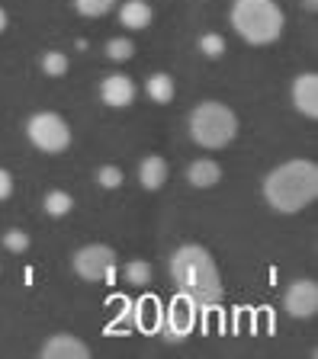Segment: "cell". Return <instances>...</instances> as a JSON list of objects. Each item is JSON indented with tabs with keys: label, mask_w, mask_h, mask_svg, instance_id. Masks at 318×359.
<instances>
[{
	"label": "cell",
	"mask_w": 318,
	"mask_h": 359,
	"mask_svg": "<svg viewBox=\"0 0 318 359\" xmlns=\"http://www.w3.org/2000/svg\"><path fill=\"white\" fill-rule=\"evenodd\" d=\"M116 0H74V10L81 16H87V20H100V16L113 13Z\"/></svg>",
	"instance_id": "cell-18"
},
{
	"label": "cell",
	"mask_w": 318,
	"mask_h": 359,
	"mask_svg": "<svg viewBox=\"0 0 318 359\" xmlns=\"http://www.w3.org/2000/svg\"><path fill=\"white\" fill-rule=\"evenodd\" d=\"M225 48H228V42L222 32H206V36L199 39V52H203L206 58H222Z\"/></svg>",
	"instance_id": "cell-20"
},
{
	"label": "cell",
	"mask_w": 318,
	"mask_h": 359,
	"mask_svg": "<svg viewBox=\"0 0 318 359\" xmlns=\"http://www.w3.org/2000/svg\"><path fill=\"white\" fill-rule=\"evenodd\" d=\"M26 138L36 151L42 154H61V151L71 148V126L65 122L61 112L52 109H42V112H32L29 122H26Z\"/></svg>",
	"instance_id": "cell-5"
},
{
	"label": "cell",
	"mask_w": 318,
	"mask_h": 359,
	"mask_svg": "<svg viewBox=\"0 0 318 359\" xmlns=\"http://www.w3.org/2000/svg\"><path fill=\"white\" fill-rule=\"evenodd\" d=\"M289 97L299 116L305 119H318V74L315 71H303L289 87Z\"/></svg>",
	"instance_id": "cell-9"
},
{
	"label": "cell",
	"mask_w": 318,
	"mask_h": 359,
	"mask_svg": "<svg viewBox=\"0 0 318 359\" xmlns=\"http://www.w3.org/2000/svg\"><path fill=\"white\" fill-rule=\"evenodd\" d=\"M42 209H46V215H52V218H65V215H71V209H74V196H71L68 189H48Z\"/></svg>",
	"instance_id": "cell-15"
},
{
	"label": "cell",
	"mask_w": 318,
	"mask_h": 359,
	"mask_svg": "<svg viewBox=\"0 0 318 359\" xmlns=\"http://www.w3.org/2000/svg\"><path fill=\"white\" fill-rule=\"evenodd\" d=\"M264 199L273 212L296 215L318 199V164L309 157H293L277 164L260 183Z\"/></svg>",
	"instance_id": "cell-2"
},
{
	"label": "cell",
	"mask_w": 318,
	"mask_h": 359,
	"mask_svg": "<svg viewBox=\"0 0 318 359\" xmlns=\"http://www.w3.org/2000/svg\"><path fill=\"white\" fill-rule=\"evenodd\" d=\"M39 353H42L46 359H91L93 356L91 346L74 334H52L46 344H42Z\"/></svg>",
	"instance_id": "cell-10"
},
{
	"label": "cell",
	"mask_w": 318,
	"mask_h": 359,
	"mask_svg": "<svg viewBox=\"0 0 318 359\" xmlns=\"http://www.w3.org/2000/svg\"><path fill=\"white\" fill-rule=\"evenodd\" d=\"M187 183L193 189H212V187H219V183H222L219 161H212V157H197V161L187 167Z\"/></svg>",
	"instance_id": "cell-12"
},
{
	"label": "cell",
	"mask_w": 318,
	"mask_h": 359,
	"mask_svg": "<svg viewBox=\"0 0 318 359\" xmlns=\"http://www.w3.org/2000/svg\"><path fill=\"white\" fill-rule=\"evenodd\" d=\"M7 26H10V16H7V10L0 7V36H4V32H7Z\"/></svg>",
	"instance_id": "cell-24"
},
{
	"label": "cell",
	"mask_w": 318,
	"mask_h": 359,
	"mask_svg": "<svg viewBox=\"0 0 318 359\" xmlns=\"http://www.w3.org/2000/svg\"><path fill=\"white\" fill-rule=\"evenodd\" d=\"M303 7L305 10H315V0H303Z\"/></svg>",
	"instance_id": "cell-25"
},
{
	"label": "cell",
	"mask_w": 318,
	"mask_h": 359,
	"mask_svg": "<svg viewBox=\"0 0 318 359\" xmlns=\"http://www.w3.org/2000/svg\"><path fill=\"white\" fill-rule=\"evenodd\" d=\"M152 263L148 260H129L126 263V279H129L132 285H148L152 283Z\"/></svg>",
	"instance_id": "cell-19"
},
{
	"label": "cell",
	"mask_w": 318,
	"mask_h": 359,
	"mask_svg": "<svg viewBox=\"0 0 318 359\" xmlns=\"http://www.w3.org/2000/svg\"><path fill=\"white\" fill-rule=\"evenodd\" d=\"M13 196V173L0 167V202H7Z\"/></svg>",
	"instance_id": "cell-23"
},
{
	"label": "cell",
	"mask_w": 318,
	"mask_h": 359,
	"mask_svg": "<svg viewBox=\"0 0 318 359\" xmlns=\"http://www.w3.org/2000/svg\"><path fill=\"white\" fill-rule=\"evenodd\" d=\"M154 20V10L148 0H126L119 7V22H122V29H132V32H142L148 29Z\"/></svg>",
	"instance_id": "cell-13"
},
{
	"label": "cell",
	"mask_w": 318,
	"mask_h": 359,
	"mask_svg": "<svg viewBox=\"0 0 318 359\" xmlns=\"http://www.w3.org/2000/svg\"><path fill=\"white\" fill-rule=\"evenodd\" d=\"M171 279H174V285L180 289L183 299H190L193 305L212 308V305H219L222 295H225L216 257L203 244L177 247L174 254H171Z\"/></svg>",
	"instance_id": "cell-1"
},
{
	"label": "cell",
	"mask_w": 318,
	"mask_h": 359,
	"mask_svg": "<svg viewBox=\"0 0 318 359\" xmlns=\"http://www.w3.org/2000/svg\"><path fill=\"white\" fill-rule=\"evenodd\" d=\"M4 247L13 254H23V250H29V234L20 228H10V231H4Z\"/></svg>",
	"instance_id": "cell-22"
},
{
	"label": "cell",
	"mask_w": 318,
	"mask_h": 359,
	"mask_svg": "<svg viewBox=\"0 0 318 359\" xmlns=\"http://www.w3.org/2000/svg\"><path fill=\"white\" fill-rule=\"evenodd\" d=\"M283 308L296 321H309L318 314V283L315 279H296L283 292Z\"/></svg>",
	"instance_id": "cell-7"
},
{
	"label": "cell",
	"mask_w": 318,
	"mask_h": 359,
	"mask_svg": "<svg viewBox=\"0 0 318 359\" xmlns=\"http://www.w3.org/2000/svg\"><path fill=\"white\" fill-rule=\"evenodd\" d=\"M122 180H126V173H122L116 164H106V167H100V170H97V183L103 189H119Z\"/></svg>",
	"instance_id": "cell-21"
},
{
	"label": "cell",
	"mask_w": 318,
	"mask_h": 359,
	"mask_svg": "<svg viewBox=\"0 0 318 359\" xmlns=\"http://www.w3.org/2000/svg\"><path fill=\"white\" fill-rule=\"evenodd\" d=\"M228 22L248 45H273L283 36L286 13L277 0H235L228 10Z\"/></svg>",
	"instance_id": "cell-3"
},
{
	"label": "cell",
	"mask_w": 318,
	"mask_h": 359,
	"mask_svg": "<svg viewBox=\"0 0 318 359\" xmlns=\"http://www.w3.org/2000/svg\"><path fill=\"white\" fill-rule=\"evenodd\" d=\"M190 138L206 151H222L238 138V116L232 106L219 103V100H203L190 109Z\"/></svg>",
	"instance_id": "cell-4"
},
{
	"label": "cell",
	"mask_w": 318,
	"mask_h": 359,
	"mask_svg": "<svg viewBox=\"0 0 318 359\" xmlns=\"http://www.w3.org/2000/svg\"><path fill=\"white\" fill-rule=\"evenodd\" d=\"M103 55L110 61H116V65H126V61H132V55H135V42H132L129 36H113V39H106Z\"/></svg>",
	"instance_id": "cell-16"
},
{
	"label": "cell",
	"mask_w": 318,
	"mask_h": 359,
	"mask_svg": "<svg viewBox=\"0 0 318 359\" xmlns=\"http://www.w3.org/2000/svg\"><path fill=\"white\" fill-rule=\"evenodd\" d=\"M42 71L48 77H65L71 71V58L65 52H58V48H52V52L42 55Z\"/></svg>",
	"instance_id": "cell-17"
},
{
	"label": "cell",
	"mask_w": 318,
	"mask_h": 359,
	"mask_svg": "<svg viewBox=\"0 0 318 359\" xmlns=\"http://www.w3.org/2000/svg\"><path fill=\"white\" fill-rule=\"evenodd\" d=\"M145 93H148V100L158 106H167L171 100L177 97V83L171 74H164V71H158V74H152L148 81H145Z\"/></svg>",
	"instance_id": "cell-14"
},
{
	"label": "cell",
	"mask_w": 318,
	"mask_h": 359,
	"mask_svg": "<svg viewBox=\"0 0 318 359\" xmlns=\"http://www.w3.org/2000/svg\"><path fill=\"white\" fill-rule=\"evenodd\" d=\"M135 93H138L135 81H132L129 74H122V71L106 74L103 81H100V100H103L110 109H126V106H132Z\"/></svg>",
	"instance_id": "cell-8"
},
{
	"label": "cell",
	"mask_w": 318,
	"mask_h": 359,
	"mask_svg": "<svg viewBox=\"0 0 318 359\" xmlns=\"http://www.w3.org/2000/svg\"><path fill=\"white\" fill-rule=\"evenodd\" d=\"M167 177H171V167H167V161L161 154L142 157V164H138V183H142L148 193H158V189L167 183Z\"/></svg>",
	"instance_id": "cell-11"
},
{
	"label": "cell",
	"mask_w": 318,
	"mask_h": 359,
	"mask_svg": "<svg viewBox=\"0 0 318 359\" xmlns=\"http://www.w3.org/2000/svg\"><path fill=\"white\" fill-rule=\"evenodd\" d=\"M71 266H74V273L84 283H103V279L113 276L116 269V250L106 244H87L74 254Z\"/></svg>",
	"instance_id": "cell-6"
}]
</instances>
